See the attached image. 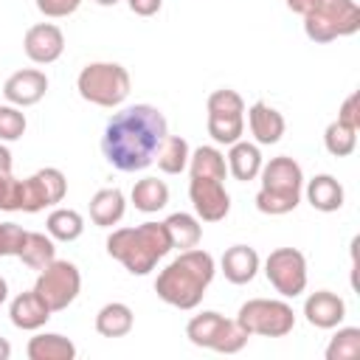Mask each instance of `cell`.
<instances>
[{
  "instance_id": "cell-1",
  "label": "cell",
  "mask_w": 360,
  "mask_h": 360,
  "mask_svg": "<svg viewBox=\"0 0 360 360\" xmlns=\"http://www.w3.org/2000/svg\"><path fill=\"white\" fill-rule=\"evenodd\" d=\"M169 135L166 115L152 104H132L118 110L101 135V152L118 172H143L155 163L160 141Z\"/></svg>"
},
{
  "instance_id": "cell-2",
  "label": "cell",
  "mask_w": 360,
  "mask_h": 360,
  "mask_svg": "<svg viewBox=\"0 0 360 360\" xmlns=\"http://www.w3.org/2000/svg\"><path fill=\"white\" fill-rule=\"evenodd\" d=\"M217 262L202 248L180 250L155 278V292L160 301L177 309H194L200 307L208 284L214 281Z\"/></svg>"
},
{
  "instance_id": "cell-3",
  "label": "cell",
  "mask_w": 360,
  "mask_h": 360,
  "mask_svg": "<svg viewBox=\"0 0 360 360\" xmlns=\"http://www.w3.org/2000/svg\"><path fill=\"white\" fill-rule=\"evenodd\" d=\"M172 250L163 222H141L135 228H115L107 236V253L121 262L132 276H146Z\"/></svg>"
},
{
  "instance_id": "cell-4",
  "label": "cell",
  "mask_w": 360,
  "mask_h": 360,
  "mask_svg": "<svg viewBox=\"0 0 360 360\" xmlns=\"http://www.w3.org/2000/svg\"><path fill=\"white\" fill-rule=\"evenodd\" d=\"M262 188L256 191V208L270 217H281L298 208L304 191V172L295 158L278 155L262 163Z\"/></svg>"
},
{
  "instance_id": "cell-5",
  "label": "cell",
  "mask_w": 360,
  "mask_h": 360,
  "mask_svg": "<svg viewBox=\"0 0 360 360\" xmlns=\"http://www.w3.org/2000/svg\"><path fill=\"white\" fill-rule=\"evenodd\" d=\"M132 79L129 70L118 62H90L79 70L76 79V90L84 101L96 104V107H121L129 96Z\"/></svg>"
},
{
  "instance_id": "cell-6",
  "label": "cell",
  "mask_w": 360,
  "mask_h": 360,
  "mask_svg": "<svg viewBox=\"0 0 360 360\" xmlns=\"http://www.w3.org/2000/svg\"><path fill=\"white\" fill-rule=\"evenodd\" d=\"M360 31V6L354 0H312L304 14V34L312 42H332Z\"/></svg>"
},
{
  "instance_id": "cell-7",
  "label": "cell",
  "mask_w": 360,
  "mask_h": 360,
  "mask_svg": "<svg viewBox=\"0 0 360 360\" xmlns=\"http://www.w3.org/2000/svg\"><path fill=\"white\" fill-rule=\"evenodd\" d=\"M186 338L200 349H214L219 354H236L245 349L250 335L236 323V318L231 321L214 309H205L186 323Z\"/></svg>"
},
{
  "instance_id": "cell-8",
  "label": "cell",
  "mask_w": 360,
  "mask_h": 360,
  "mask_svg": "<svg viewBox=\"0 0 360 360\" xmlns=\"http://www.w3.org/2000/svg\"><path fill=\"white\" fill-rule=\"evenodd\" d=\"M236 323L248 335H262V338H284L295 326V312L287 301L281 298H250L239 307Z\"/></svg>"
},
{
  "instance_id": "cell-9",
  "label": "cell",
  "mask_w": 360,
  "mask_h": 360,
  "mask_svg": "<svg viewBox=\"0 0 360 360\" xmlns=\"http://www.w3.org/2000/svg\"><path fill=\"white\" fill-rule=\"evenodd\" d=\"M208 135L214 138V143H222V146H231L236 143L242 135H245V98L231 90V87H222V90H214L208 96Z\"/></svg>"
},
{
  "instance_id": "cell-10",
  "label": "cell",
  "mask_w": 360,
  "mask_h": 360,
  "mask_svg": "<svg viewBox=\"0 0 360 360\" xmlns=\"http://www.w3.org/2000/svg\"><path fill=\"white\" fill-rule=\"evenodd\" d=\"M34 292L51 307V312H62L82 292V273L73 262L53 259L48 267L39 270V276L34 281Z\"/></svg>"
},
{
  "instance_id": "cell-11",
  "label": "cell",
  "mask_w": 360,
  "mask_h": 360,
  "mask_svg": "<svg viewBox=\"0 0 360 360\" xmlns=\"http://www.w3.org/2000/svg\"><path fill=\"white\" fill-rule=\"evenodd\" d=\"M264 276L281 298H295L307 290V256L295 248H276L264 259Z\"/></svg>"
},
{
  "instance_id": "cell-12",
  "label": "cell",
  "mask_w": 360,
  "mask_h": 360,
  "mask_svg": "<svg viewBox=\"0 0 360 360\" xmlns=\"http://www.w3.org/2000/svg\"><path fill=\"white\" fill-rule=\"evenodd\" d=\"M68 194V177L56 166H45L22 180V211L37 214L42 208L59 205Z\"/></svg>"
},
{
  "instance_id": "cell-13",
  "label": "cell",
  "mask_w": 360,
  "mask_h": 360,
  "mask_svg": "<svg viewBox=\"0 0 360 360\" xmlns=\"http://www.w3.org/2000/svg\"><path fill=\"white\" fill-rule=\"evenodd\" d=\"M188 200L200 222H219L231 211V194L225 191V183L214 177H191Z\"/></svg>"
},
{
  "instance_id": "cell-14",
  "label": "cell",
  "mask_w": 360,
  "mask_h": 360,
  "mask_svg": "<svg viewBox=\"0 0 360 360\" xmlns=\"http://www.w3.org/2000/svg\"><path fill=\"white\" fill-rule=\"evenodd\" d=\"M22 51H25V56H28L31 62H37V65H51V62H56V59L62 56V51H65V34H62V28L53 25V22H37V25H31V28L25 31V37H22Z\"/></svg>"
},
{
  "instance_id": "cell-15",
  "label": "cell",
  "mask_w": 360,
  "mask_h": 360,
  "mask_svg": "<svg viewBox=\"0 0 360 360\" xmlns=\"http://www.w3.org/2000/svg\"><path fill=\"white\" fill-rule=\"evenodd\" d=\"M45 90H48V76L42 70H37V68L17 70L3 84V96L14 107H31V104L42 101Z\"/></svg>"
},
{
  "instance_id": "cell-16",
  "label": "cell",
  "mask_w": 360,
  "mask_h": 360,
  "mask_svg": "<svg viewBox=\"0 0 360 360\" xmlns=\"http://www.w3.org/2000/svg\"><path fill=\"white\" fill-rule=\"evenodd\" d=\"M304 315L315 329H335L346 318V301L332 290H318L304 301Z\"/></svg>"
},
{
  "instance_id": "cell-17",
  "label": "cell",
  "mask_w": 360,
  "mask_h": 360,
  "mask_svg": "<svg viewBox=\"0 0 360 360\" xmlns=\"http://www.w3.org/2000/svg\"><path fill=\"white\" fill-rule=\"evenodd\" d=\"M51 315H53L51 307H48L34 290L14 295L11 304H8V318H11V323H14L17 329H22V332H37V329H42Z\"/></svg>"
},
{
  "instance_id": "cell-18",
  "label": "cell",
  "mask_w": 360,
  "mask_h": 360,
  "mask_svg": "<svg viewBox=\"0 0 360 360\" xmlns=\"http://www.w3.org/2000/svg\"><path fill=\"white\" fill-rule=\"evenodd\" d=\"M248 127H250V135L259 146H270V143H278L281 135H284V115L264 104V101H256L248 107Z\"/></svg>"
},
{
  "instance_id": "cell-19",
  "label": "cell",
  "mask_w": 360,
  "mask_h": 360,
  "mask_svg": "<svg viewBox=\"0 0 360 360\" xmlns=\"http://www.w3.org/2000/svg\"><path fill=\"white\" fill-rule=\"evenodd\" d=\"M259 264H262L259 262V253L250 245H233L219 259V270H222V276L231 284H248V281H253L256 273H259Z\"/></svg>"
},
{
  "instance_id": "cell-20",
  "label": "cell",
  "mask_w": 360,
  "mask_h": 360,
  "mask_svg": "<svg viewBox=\"0 0 360 360\" xmlns=\"http://www.w3.org/2000/svg\"><path fill=\"white\" fill-rule=\"evenodd\" d=\"M225 163H228V174H233L236 180L248 183V180H256L259 177L264 158H262L259 143H250V141H242L239 138L236 143H231V149L225 155Z\"/></svg>"
},
{
  "instance_id": "cell-21",
  "label": "cell",
  "mask_w": 360,
  "mask_h": 360,
  "mask_svg": "<svg viewBox=\"0 0 360 360\" xmlns=\"http://www.w3.org/2000/svg\"><path fill=\"white\" fill-rule=\"evenodd\" d=\"M343 200H346V191L338 183V177H332V174H315L307 183V202L315 211H321V214L340 211L343 208Z\"/></svg>"
},
{
  "instance_id": "cell-22",
  "label": "cell",
  "mask_w": 360,
  "mask_h": 360,
  "mask_svg": "<svg viewBox=\"0 0 360 360\" xmlns=\"http://www.w3.org/2000/svg\"><path fill=\"white\" fill-rule=\"evenodd\" d=\"M127 211V197L121 188H98L90 197V219L98 228H112L124 219Z\"/></svg>"
},
{
  "instance_id": "cell-23",
  "label": "cell",
  "mask_w": 360,
  "mask_h": 360,
  "mask_svg": "<svg viewBox=\"0 0 360 360\" xmlns=\"http://www.w3.org/2000/svg\"><path fill=\"white\" fill-rule=\"evenodd\" d=\"M28 360H73L76 343L59 332H39L25 346Z\"/></svg>"
},
{
  "instance_id": "cell-24",
  "label": "cell",
  "mask_w": 360,
  "mask_h": 360,
  "mask_svg": "<svg viewBox=\"0 0 360 360\" xmlns=\"http://www.w3.org/2000/svg\"><path fill=\"white\" fill-rule=\"evenodd\" d=\"M135 315L124 301H110L96 312V332L101 338H124L132 332Z\"/></svg>"
},
{
  "instance_id": "cell-25",
  "label": "cell",
  "mask_w": 360,
  "mask_h": 360,
  "mask_svg": "<svg viewBox=\"0 0 360 360\" xmlns=\"http://www.w3.org/2000/svg\"><path fill=\"white\" fill-rule=\"evenodd\" d=\"M166 225V233H169V242L172 248L177 250H188V248H197L200 239H202V225L194 214H186V211H174L163 219Z\"/></svg>"
},
{
  "instance_id": "cell-26",
  "label": "cell",
  "mask_w": 360,
  "mask_h": 360,
  "mask_svg": "<svg viewBox=\"0 0 360 360\" xmlns=\"http://www.w3.org/2000/svg\"><path fill=\"white\" fill-rule=\"evenodd\" d=\"M188 158H191V149H188V141L180 138V135H166L155 152V163L163 174H180L188 169Z\"/></svg>"
},
{
  "instance_id": "cell-27",
  "label": "cell",
  "mask_w": 360,
  "mask_h": 360,
  "mask_svg": "<svg viewBox=\"0 0 360 360\" xmlns=\"http://www.w3.org/2000/svg\"><path fill=\"white\" fill-rule=\"evenodd\" d=\"M129 200H132V205L138 211L155 214V211L166 208V202H169V186L163 180H158V177H143V180H138L132 186Z\"/></svg>"
},
{
  "instance_id": "cell-28",
  "label": "cell",
  "mask_w": 360,
  "mask_h": 360,
  "mask_svg": "<svg viewBox=\"0 0 360 360\" xmlns=\"http://www.w3.org/2000/svg\"><path fill=\"white\" fill-rule=\"evenodd\" d=\"M188 174L191 177H214V180L225 183V177H228L225 155L217 146H197L188 158Z\"/></svg>"
},
{
  "instance_id": "cell-29",
  "label": "cell",
  "mask_w": 360,
  "mask_h": 360,
  "mask_svg": "<svg viewBox=\"0 0 360 360\" xmlns=\"http://www.w3.org/2000/svg\"><path fill=\"white\" fill-rule=\"evenodd\" d=\"M45 228L56 242H76L84 233V217L73 208H53L45 219Z\"/></svg>"
},
{
  "instance_id": "cell-30",
  "label": "cell",
  "mask_w": 360,
  "mask_h": 360,
  "mask_svg": "<svg viewBox=\"0 0 360 360\" xmlns=\"http://www.w3.org/2000/svg\"><path fill=\"white\" fill-rule=\"evenodd\" d=\"M17 259L25 267H31V270H42V267H48L56 259V245H53L51 236L39 233V231H28L25 245H22V250H20Z\"/></svg>"
},
{
  "instance_id": "cell-31",
  "label": "cell",
  "mask_w": 360,
  "mask_h": 360,
  "mask_svg": "<svg viewBox=\"0 0 360 360\" xmlns=\"http://www.w3.org/2000/svg\"><path fill=\"white\" fill-rule=\"evenodd\" d=\"M357 357H360V329L340 326L326 346V360H357Z\"/></svg>"
},
{
  "instance_id": "cell-32",
  "label": "cell",
  "mask_w": 360,
  "mask_h": 360,
  "mask_svg": "<svg viewBox=\"0 0 360 360\" xmlns=\"http://www.w3.org/2000/svg\"><path fill=\"white\" fill-rule=\"evenodd\" d=\"M323 146H326L329 155L346 158V155H352L354 146H357V129H352V127H346V124H340V121L335 118V121L326 127V132H323Z\"/></svg>"
},
{
  "instance_id": "cell-33",
  "label": "cell",
  "mask_w": 360,
  "mask_h": 360,
  "mask_svg": "<svg viewBox=\"0 0 360 360\" xmlns=\"http://www.w3.org/2000/svg\"><path fill=\"white\" fill-rule=\"evenodd\" d=\"M25 112L14 104H0V141L8 143V141H20L25 135Z\"/></svg>"
},
{
  "instance_id": "cell-34",
  "label": "cell",
  "mask_w": 360,
  "mask_h": 360,
  "mask_svg": "<svg viewBox=\"0 0 360 360\" xmlns=\"http://www.w3.org/2000/svg\"><path fill=\"white\" fill-rule=\"evenodd\" d=\"M0 211H22V180L11 172L0 177Z\"/></svg>"
},
{
  "instance_id": "cell-35",
  "label": "cell",
  "mask_w": 360,
  "mask_h": 360,
  "mask_svg": "<svg viewBox=\"0 0 360 360\" xmlns=\"http://www.w3.org/2000/svg\"><path fill=\"white\" fill-rule=\"evenodd\" d=\"M28 231L17 222H0V242H3V256H20L25 245Z\"/></svg>"
},
{
  "instance_id": "cell-36",
  "label": "cell",
  "mask_w": 360,
  "mask_h": 360,
  "mask_svg": "<svg viewBox=\"0 0 360 360\" xmlns=\"http://www.w3.org/2000/svg\"><path fill=\"white\" fill-rule=\"evenodd\" d=\"M79 6H82V0H37L39 14H45V17H51V20L70 17Z\"/></svg>"
},
{
  "instance_id": "cell-37",
  "label": "cell",
  "mask_w": 360,
  "mask_h": 360,
  "mask_svg": "<svg viewBox=\"0 0 360 360\" xmlns=\"http://www.w3.org/2000/svg\"><path fill=\"white\" fill-rule=\"evenodd\" d=\"M357 104H360V96H357V93H349V96H346V101L340 104L338 121L360 132V107H357Z\"/></svg>"
},
{
  "instance_id": "cell-38",
  "label": "cell",
  "mask_w": 360,
  "mask_h": 360,
  "mask_svg": "<svg viewBox=\"0 0 360 360\" xmlns=\"http://www.w3.org/2000/svg\"><path fill=\"white\" fill-rule=\"evenodd\" d=\"M127 6H129V11L138 14V17H152V14L160 11L163 0H127Z\"/></svg>"
},
{
  "instance_id": "cell-39",
  "label": "cell",
  "mask_w": 360,
  "mask_h": 360,
  "mask_svg": "<svg viewBox=\"0 0 360 360\" xmlns=\"http://www.w3.org/2000/svg\"><path fill=\"white\" fill-rule=\"evenodd\" d=\"M287 8L304 17V14H307V11L312 8V0H287Z\"/></svg>"
},
{
  "instance_id": "cell-40",
  "label": "cell",
  "mask_w": 360,
  "mask_h": 360,
  "mask_svg": "<svg viewBox=\"0 0 360 360\" xmlns=\"http://www.w3.org/2000/svg\"><path fill=\"white\" fill-rule=\"evenodd\" d=\"M0 172H11V152H8V146L0 141Z\"/></svg>"
},
{
  "instance_id": "cell-41",
  "label": "cell",
  "mask_w": 360,
  "mask_h": 360,
  "mask_svg": "<svg viewBox=\"0 0 360 360\" xmlns=\"http://www.w3.org/2000/svg\"><path fill=\"white\" fill-rule=\"evenodd\" d=\"M11 357V343L6 338H0V360H8Z\"/></svg>"
},
{
  "instance_id": "cell-42",
  "label": "cell",
  "mask_w": 360,
  "mask_h": 360,
  "mask_svg": "<svg viewBox=\"0 0 360 360\" xmlns=\"http://www.w3.org/2000/svg\"><path fill=\"white\" fill-rule=\"evenodd\" d=\"M6 301H8V281L0 276V307H3Z\"/></svg>"
},
{
  "instance_id": "cell-43",
  "label": "cell",
  "mask_w": 360,
  "mask_h": 360,
  "mask_svg": "<svg viewBox=\"0 0 360 360\" xmlns=\"http://www.w3.org/2000/svg\"><path fill=\"white\" fill-rule=\"evenodd\" d=\"M98 6H115V3H121V0H96Z\"/></svg>"
},
{
  "instance_id": "cell-44",
  "label": "cell",
  "mask_w": 360,
  "mask_h": 360,
  "mask_svg": "<svg viewBox=\"0 0 360 360\" xmlns=\"http://www.w3.org/2000/svg\"><path fill=\"white\" fill-rule=\"evenodd\" d=\"M0 256H3V242H0Z\"/></svg>"
},
{
  "instance_id": "cell-45",
  "label": "cell",
  "mask_w": 360,
  "mask_h": 360,
  "mask_svg": "<svg viewBox=\"0 0 360 360\" xmlns=\"http://www.w3.org/2000/svg\"><path fill=\"white\" fill-rule=\"evenodd\" d=\"M3 174H6V172H0V177H3Z\"/></svg>"
}]
</instances>
